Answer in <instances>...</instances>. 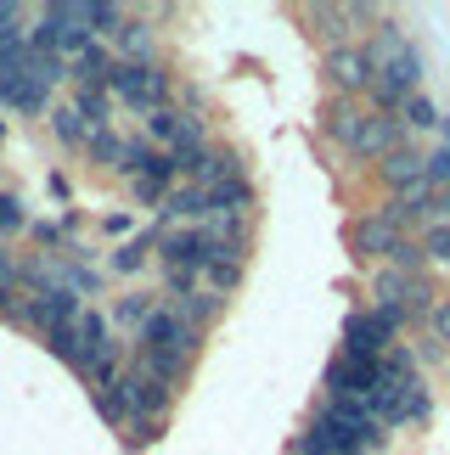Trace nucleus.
<instances>
[{
	"label": "nucleus",
	"mask_w": 450,
	"mask_h": 455,
	"mask_svg": "<svg viewBox=\"0 0 450 455\" xmlns=\"http://www.w3.org/2000/svg\"><path fill=\"white\" fill-rule=\"evenodd\" d=\"M366 57H372V79L377 84H389V91H400V96H417V84H422V51L406 40V28L394 23V17H383V23L372 28Z\"/></svg>",
	"instance_id": "f257e3e1"
},
{
	"label": "nucleus",
	"mask_w": 450,
	"mask_h": 455,
	"mask_svg": "<svg viewBox=\"0 0 450 455\" xmlns=\"http://www.w3.org/2000/svg\"><path fill=\"white\" fill-rule=\"evenodd\" d=\"M113 101H125V108H135V113H158V108H169V96H175V79H169V68L164 62H118L113 68Z\"/></svg>",
	"instance_id": "f03ea898"
},
{
	"label": "nucleus",
	"mask_w": 450,
	"mask_h": 455,
	"mask_svg": "<svg viewBox=\"0 0 450 455\" xmlns=\"http://www.w3.org/2000/svg\"><path fill=\"white\" fill-rule=\"evenodd\" d=\"M135 343H141V348H164V355H175V360H192V355H197V343H203V331L164 299L158 309L147 315V326L135 331Z\"/></svg>",
	"instance_id": "7ed1b4c3"
},
{
	"label": "nucleus",
	"mask_w": 450,
	"mask_h": 455,
	"mask_svg": "<svg viewBox=\"0 0 450 455\" xmlns=\"http://www.w3.org/2000/svg\"><path fill=\"white\" fill-rule=\"evenodd\" d=\"M45 84H40V74H34V45L23 51V57H12V62H0V101H6L12 113H51L45 108Z\"/></svg>",
	"instance_id": "20e7f679"
},
{
	"label": "nucleus",
	"mask_w": 450,
	"mask_h": 455,
	"mask_svg": "<svg viewBox=\"0 0 450 455\" xmlns=\"http://www.w3.org/2000/svg\"><path fill=\"white\" fill-rule=\"evenodd\" d=\"M209 259H214V236L203 231V225H175V231H164V242H158V265L164 270L203 275V270H209Z\"/></svg>",
	"instance_id": "39448f33"
},
{
	"label": "nucleus",
	"mask_w": 450,
	"mask_h": 455,
	"mask_svg": "<svg viewBox=\"0 0 450 455\" xmlns=\"http://www.w3.org/2000/svg\"><path fill=\"white\" fill-rule=\"evenodd\" d=\"M113 355H118L113 315H101V309L84 304V309H79V355H74V365H68V371L96 377V365H101V360H113Z\"/></svg>",
	"instance_id": "423d86ee"
},
{
	"label": "nucleus",
	"mask_w": 450,
	"mask_h": 455,
	"mask_svg": "<svg viewBox=\"0 0 450 455\" xmlns=\"http://www.w3.org/2000/svg\"><path fill=\"white\" fill-rule=\"evenodd\" d=\"M377 377H383V360H360V355H338L326 360V399H372Z\"/></svg>",
	"instance_id": "0eeeda50"
},
{
	"label": "nucleus",
	"mask_w": 450,
	"mask_h": 455,
	"mask_svg": "<svg viewBox=\"0 0 450 455\" xmlns=\"http://www.w3.org/2000/svg\"><path fill=\"white\" fill-rule=\"evenodd\" d=\"M400 242H406V231L383 214V208H377V214H360V220L350 225V248H355L360 265H372V259H389Z\"/></svg>",
	"instance_id": "6e6552de"
},
{
	"label": "nucleus",
	"mask_w": 450,
	"mask_h": 455,
	"mask_svg": "<svg viewBox=\"0 0 450 455\" xmlns=\"http://www.w3.org/2000/svg\"><path fill=\"white\" fill-rule=\"evenodd\" d=\"M406 147V124H400V113H366V124H360V135L350 141V157H372V164H383L389 152H400Z\"/></svg>",
	"instance_id": "1a4fd4ad"
},
{
	"label": "nucleus",
	"mask_w": 450,
	"mask_h": 455,
	"mask_svg": "<svg viewBox=\"0 0 450 455\" xmlns=\"http://www.w3.org/2000/svg\"><path fill=\"white\" fill-rule=\"evenodd\" d=\"M326 84H333L338 96H366L372 91V57H366V45L326 51Z\"/></svg>",
	"instance_id": "9d476101"
},
{
	"label": "nucleus",
	"mask_w": 450,
	"mask_h": 455,
	"mask_svg": "<svg viewBox=\"0 0 450 455\" xmlns=\"http://www.w3.org/2000/svg\"><path fill=\"white\" fill-rule=\"evenodd\" d=\"M242 174V157H237V147H203L197 152V164H192V174H186V180L192 186H203V191H214V186H225V180H237Z\"/></svg>",
	"instance_id": "9b49d317"
},
{
	"label": "nucleus",
	"mask_w": 450,
	"mask_h": 455,
	"mask_svg": "<svg viewBox=\"0 0 450 455\" xmlns=\"http://www.w3.org/2000/svg\"><path fill=\"white\" fill-rule=\"evenodd\" d=\"M304 12H309V23H316V34H321V40L333 45V51H338V45H355V40H350V34L360 28V17H355V0H350V6H338V0H333V6H304Z\"/></svg>",
	"instance_id": "f8f14e48"
},
{
	"label": "nucleus",
	"mask_w": 450,
	"mask_h": 455,
	"mask_svg": "<svg viewBox=\"0 0 450 455\" xmlns=\"http://www.w3.org/2000/svg\"><path fill=\"white\" fill-rule=\"evenodd\" d=\"M130 365H135L141 377H152V382H164V388L181 394L186 365H192V360H175V355H164V348H141V343H135V348H130Z\"/></svg>",
	"instance_id": "ddd939ff"
},
{
	"label": "nucleus",
	"mask_w": 450,
	"mask_h": 455,
	"mask_svg": "<svg viewBox=\"0 0 450 455\" xmlns=\"http://www.w3.org/2000/svg\"><path fill=\"white\" fill-rule=\"evenodd\" d=\"M175 180H181V174H175V164H169V152H164L147 174H135V180H130V197L141 203V208H164L169 191H175Z\"/></svg>",
	"instance_id": "4468645a"
},
{
	"label": "nucleus",
	"mask_w": 450,
	"mask_h": 455,
	"mask_svg": "<svg viewBox=\"0 0 450 455\" xmlns=\"http://www.w3.org/2000/svg\"><path fill=\"white\" fill-rule=\"evenodd\" d=\"M96 416H101L108 427H118V433L135 422V377H130V371L118 377L113 388H101V394H96Z\"/></svg>",
	"instance_id": "2eb2a0df"
},
{
	"label": "nucleus",
	"mask_w": 450,
	"mask_h": 455,
	"mask_svg": "<svg viewBox=\"0 0 450 455\" xmlns=\"http://www.w3.org/2000/svg\"><path fill=\"white\" fill-rule=\"evenodd\" d=\"M428 157L417 152V147H400V152H389L383 164H377V180H383L389 191H406V186H417V180H428Z\"/></svg>",
	"instance_id": "dca6fc26"
},
{
	"label": "nucleus",
	"mask_w": 450,
	"mask_h": 455,
	"mask_svg": "<svg viewBox=\"0 0 450 455\" xmlns=\"http://www.w3.org/2000/svg\"><path fill=\"white\" fill-rule=\"evenodd\" d=\"M366 113H372V108H366L360 96H333V101H326V135L350 147L355 135H360V124H366Z\"/></svg>",
	"instance_id": "f3484780"
},
{
	"label": "nucleus",
	"mask_w": 450,
	"mask_h": 455,
	"mask_svg": "<svg viewBox=\"0 0 450 455\" xmlns=\"http://www.w3.org/2000/svg\"><path fill=\"white\" fill-rule=\"evenodd\" d=\"M164 214H169V220H181V225H209V191L192 186V180H181L175 191H169Z\"/></svg>",
	"instance_id": "a211bd4d"
},
{
	"label": "nucleus",
	"mask_w": 450,
	"mask_h": 455,
	"mask_svg": "<svg viewBox=\"0 0 450 455\" xmlns=\"http://www.w3.org/2000/svg\"><path fill=\"white\" fill-rule=\"evenodd\" d=\"M113 40H118V62H158L152 57V51H158V34H152V23H141V17H130Z\"/></svg>",
	"instance_id": "6ab92c4d"
},
{
	"label": "nucleus",
	"mask_w": 450,
	"mask_h": 455,
	"mask_svg": "<svg viewBox=\"0 0 450 455\" xmlns=\"http://www.w3.org/2000/svg\"><path fill=\"white\" fill-rule=\"evenodd\" d=\"M158 242H164V231H158V225H147L141 236H130L125 248H118V253L108 259V270H118V275H135V270H141L152 253H158Z\"/></svg>",
	"instance_id": "aec40b11"
},
{
	"label": "nucleus",
	"mask_w": 450,
	"mask_h": 455,
	"mask_svg": "<svg viewBox=\"0 0 450 455\" xmlns=\"http://www.w3.org/2000/svg\"><path fill=\"white\" fill-rule=\"evenodd\" d=\"M237 282H242V253H237V248H214L209 270H203V287H209V292H220V299H231V292H237Z\"/></svg>",
	"instance_id": "412c9836"
},
{
	"label": "nucleus",
	"mask_w": 450,
	"mask_h": 455,
	"mask_svg": "<svg viewBox=\"0 0 450 455\" xmlns=\"http://www.w3.org/2000/svg\"><path fill=\"white\" fill-rule=\"evenodd\" d=\"M209 214H253V180L248 174H237V180L209 191Z\"/></svg>",
	"instance_id": "4be33fe9"
},
{
	"label": "nucleus",
	"mask_w": 450,
	"mask_h": 455,
	"mask_svg": "<svg viewBox=\"0 0 450 455\" xmlns=\"http://www.w3.org/2000/svg\"><path fill=\"white\" fill-rule=\"evenodd\" d=\"M113 68H118V51L108 45H91L84 57L74 62V79H79V91H91V84H113Z\"/></svg>",
	"instance_id": "5701e85b"
},
{
	"label": "nucleus",
	"mask_w": 450,
	"mask_h": 455,
	"mask_svg": "<svg viewBox=\"0 0 450 455\" xmlns=\"http://www.w3.org/2000/svg\"><path fill=\"white\" fill-rule=\"evenodd\" d=\"M79 17H84V28H91L96 40H113V34L130 23L125 6H113V0H79Z\"/></svg>",
	"instance_id": "b1692460"
},
{
	"label": "nucleus",
	"mask_w": 450,
	"mask_h": 455,
	"mask_svg": "<svg viewBox=\"0 0 450 455\" xmlns=\"http://www.w3.org/2000/svg\"><path fill=\"white\" fill-rule=\"evenodd\" d=\"M45 124L57 130V141H62V147H84V141H91V124L79 118V108H74V101H57V108L45 113Z\"/></svg>",
	"instance_id": "393cba45"
},
{
	"label": "nucleus",
	"mask_w": 450,
	"mask_h": 455,
	"mask_svg": "<svg viewBox=\"0 0 450 455\" xmlns=\"http://www.w3.org/2000/svg\"><path fill=\"white\" fill-rule=\"evenodd\" d=\"M74 108H79V118H84L91 130H113V91H108V84H91V91H79Z\"/></svg>",
	"instance_id": "a878e982"
},
{
	"label": "nucleus",
	"mask_w": 450,
	"mask_h": 455,
	"mask_svg": "<svg viewBox=\"0 0 450 455\" xmlns=\"http://www.w3.org/2000/svg\"><path fill=\"white\" fill-rule=\"evenodd\" d=\"M164 299H152V292H125V299L113 304V326H125V331H141L147 326V315L158 309Z\"/></svg>",
	"instance_id": "bb28decb"
},
{
	"label": "nucleus",
	"mask_w": 450,
	"mask_h": 455,
	"mask_svg": "<svg viewBox=\"0 0 450 455\" xmlns=\"http://www.w3.org/2000/svg\"><path fill=\"white\" fill-rule=\"evenodd\" d=\"M175 309H181V315H186V321H192L197 331H209V326L220 321V315H225V299H220V292H209V287H197L192 299L175 304Z\"/></svg>",
	"instance_id": "cd10ccee"
},
{
	"label": "nucleus",
	"mask_w": 450,
	"mask_h": 455,
	"mask_svg": "<svg viewBox=\"0 0 450 455\" xmlns=\"http://www.w3.org/2000/svg\"><path fill=\"white\" fill-rule=\"evenodd\" d=\"M400 124H406V130H439V124H445V113L434 108V96H428V91H417V96H406Z\"/></svg>",
	"instance_id": "c85d7f7f"
},
{
	"label": "nucleus",
	"mask_w": 450,
	"mask_h": 455,
	"mask_svg": "<svg viewBox=\"0 0 450 455\" xmlns=\"http://www.w3.org/2000/svg\"><path fill=\"white\" fill-rule=\"evenodd\" d=\"M158 157H164V152L152 147L147 135H130V141H125V157H118V174H125V180H135V174H147Z\"/></svg>",
	"instance_id": "c756f323"
},
{
	"label": "nucleus",
	"mask_w": 450,
	"mask_h": 455,
	"mask_svg": "<svg viewBox=\"0 0 450 455\" xmlns=\"http://www.w3.org/2000/svg\"><path fill=\"white\" fill-rule=\"evenodd\" d=\"M91 157H96V169H108V174H118V157H125V135L118 130H91Z\"/></svg>",
	"instance_id": "7c9ffc66"
},
{
	"label": "nucleus",
	"mask_w": 450,
	"mask_h": 455,
	"mask_svg": "<svg viewBox=\"0 0 450 455\" xmlns=\"http://www.w3.org/2000/svg\"><path fill=\"white\" fill-rule=\"evenodd\" d=\"M428 411H434L428 377H422V371H411V382H406V416H411V422H428Z\"/></svg>",
	"instance_id": "2f4dec72"
},
{
	"label": "nucleus",
	"mask_w": 450,
	"mask_h": 455,
	"mask_svg": "<svg viewBox=\"0 0 450 455\" xmlns=\"http://www.w3.org/2000/svg\"><path fill=\"white\" fill-rule=\"evenodd\" d=\"M422 265H428V253H422V236H406L400 248L389 253V270H406V275H422Z\"/></svg>",
	"instance_id": "473e14b6"
},
{
	"label": "nucleus",
	"mask_w": 450,
	"mask_h": 455,
	"mask_svg": "<svg viewBox=\"0 0 450 455\" xmlns=\"http://www.w3.org/2000/svg\"><path fill=\"white\" fill-rule=\"evenodd\" d=\"M45 348L57 355L62 365H74V355H79V321H68V326H57V331H45Z\"/></svg>",
	"instance_id": "72a5a7b5"
},
{
	"label": "nucleus",
	"mask_w": 450,
	"mask_h": 455,
	"mask_svg": "<svg viewBox=\"0 0 450 455\" xmlns=\"http://www.w3.org/2000/svg\"><path fill=\"white\" fill-rule=\"evenodd\" d=\"M28 214H23V197L17 191H0V236H12V231H23Z\"/></svg>",
	"instance_id": "f704fd0d"
},
{
	"label": "nucleus",
	"mask_w": 450,
	"mask_h": 455,
	"mask_svg": "<svg viewBox=\"0 0 450 455\" xmlns=\"http://www.w3.org/2000/svg\"><path fill=\"white\" fill-rule=\"evenodd\" d=\"M422 253L434 259V265H450V225H428V231H422Z\"/></svg>",
	"instance_id": "c9c22d12"
},
{
	"label": "nucleus",
	"mask_w": 450,
	"mask_h": 455,
	"mask_svg": "<svg viewBox=\"0 0 450 455\" xmlns=\"http://www.w3.org/2000/svg\"><path fill=\"white\" fill-rule=\"evenodd\" d=\"M428 186L434 191H450V147H439V152H428Z\"/></svg>",
	"instance_id": "e433bc0d"
},
{
	"label": "nucleus",
	"mask_w": 450,
	"mask_h": 455,
	"mask_svg": "<svg viewBox=\"0 0 450 455\" xmlns=\"http://www.w3.org/2000/svg\"><path fill=\"white\" fill-rule=\"evenodd\" d=\"M428 326H434V343H445V348H450V299H439V304H434Z\"/></svg>",
	"instance_id": "4c0bfd02"
},
{
	"label": "nucleus",
	"mask_w": 450,
	"mask_h": 455,
	"mask_svg": "<svg viewBox=\"0 0 450 455\" xmlns=\"http://www.w3.org/2000/svg\"><path fill=\"white\" fill-rule=\"evenodd\" d=\"M23 265H17V253H6V242H0V282H17Z\"/></svg>",
	"instance_id": "58836bf2"
},
{
	"label": "nucleus",
	"mask_w": 450,
	"mask_h": 455,
	"mask_svg": "<svg viewBox=\"0 0 450 455\" xmlns=\"http://www.w3.org/2000/svg\"><path fill=\"white\" fill-rule=\"evenodd\" d=\"M12 23H23V6H17V0H0V28H12Z\"/></svg>",
	"instance_id": "ea45409f"
},
{
	"label": "nucleus",
	"mask_w": 450,
	"mask_h": 455,
	"mask_svg": "<svg viewBox=\"0 0 450 455\" xmlns=\"http://www.w3.org/2000/svg\"><path fill=\"white\" fill-rule=\"evenodd\" d=\"M12 299H17V282H0V315L12 309Z\"/></svg>",
	"instance_id": "a19ab883"
},
{
	"label": "nucleus",
	"mask_w": 450,
	"mask_h": 455,
	"mask_svg": "<svg viewBox=\"0 0 450 455\" xmlns=\"http://www.w3.org/2000/svg\"><path fill=\"white\" fill-rule=\"evenodd\" d=\"M439 135H445V147H450V118H445V124H439Z\"/></svg>",
	"instance_id": "79ce46f5"
},
{
	"label": "nucleus",
	"mask_w": 450,
	"mask_h": 455,
	"mask_svg": "<svg viewBox=\"0 0 450 455\" xmlns=\"http://www.w3.org/2000/svg\"><path fill=\"white\" fill-rule=\"evenodd\" d=\"M0 135H6V124H0Z\"/></svg>",
	"instance_id": "37998d69"
}]
</instances>
